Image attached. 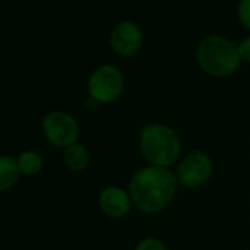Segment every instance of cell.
<instances>
[{"label": "cell", "instance_id": "6da1fadb", "mask_svg": "<svg viewBox=\"0 0 250 250\" xmlns=\"http://www.w3.org/2000/svg\"><path fill=\"white\" fill-rule=\"evenodd\" d=\"M178 180L171 168L146 165L137 169L130 183L128 191L133 206L145 215H156L165 210L178 193Z\"/></svg>", "mask_w": 250, "mask_h": 250}, {"label": "cell", "instance_id": "7a4b0ae2", "mask_svg": "<svg viewBox=\"0 0 250 250\" xmlns=\"http://www.w3.org/2000/svg\"><path fill=\"white\" fill-rule=\"evenodd\" d=\"M139 152L147 165L171 168L181 159V137L164 122L146 124L139 134Z\"/></svg>", "mask_w": 250, "mask_h": 250}, {"label": "cell", "instance_id": "3957f363", "mask_svg": "<svg viewBox=\"0 0 250 250\" xmlns=\"http://www.w3.org/2000/svg\"><path fill=\"white\" fill-rule=\"evenodd\" d=\"M196 62L212 78H227L240 68L237 43L221 34H209L196 46Z\"/></svg>", "mask_w": 250, "mask_h": 250}, {"label": "cell", "instance_id": "277c9868", "mask_svg": "<svg viewBox=\"0 0 250 250\" xmlns=\"http://www.w3.org/2000/svg\"><path fill=\"white\" fill-rule=\"evenodd\" d=\"M125 77L124 72L112 63L97 66L87 80L88 97L97 104L115 103L124 93Z\"/></svg>", "mask_w": 250, "mask_h": 250}, {"label": "cell", "instance_id": "5b68a950", "mask_svg": "<svg viewBox=\"0 0 250 250\" xmlns=\"http://www.w3.org/2000/svg\"><path fill=\"white\" fill-rule=\"evenodd\" d=\"M174 172L181 187L196 190L212 180L215 164L209 153L203 150H191L181 156Z\"/></svg>", "mask_w": 250, "mask_h": 250}, {"label": "cell", "instance_id": "8992f818", "mask_svg": "<svg viewBox=\"0 0 250 250\" xmlns=\"http://www.w3.org/2000/svg\"><path fill=\"white\" fill-rule=\"evenodd\" d=\"M44 139L58 149H66L78 143L81 136L80 124L71 113L65 110L49 112L42 122Z\"/></svg>", "mask_w": 250, "mask_h": 250}, {"label": "cell", "instance_id": "52a82bcc", "mask_svg": "<svg viewBox=\"0 0 250 250\" xmlns=\"http://www.w3.org/2000/svg\"><path fill=\"white\" fill-rule=\"evenodd\" d=\"M109 46L119 58H133L145 46V33L137 22L124 20L112 28L109 34Z\"/></svg>", "mask_w": 250, "mask_h": 250}, {"label": "cell", "instance_id": "ba28073f", "mask_svg": "<svg viewBox=\"0 0 250 250\" xmlns=\"http://www.w3.org/2000/svg\"><path fill=\"white\" fill-rule=\"evenodd\" d=\"M97 203L102 213L110 219H124L134 208L128 188L119 186L103 187L99 193Z\"/></svg>", "mask_w": 250, "mask_h": 250}, {"label": "cell", "instance_id": "9c48e42d", "mask_svg": "<svg viewBox=\"0 0 250 250\" xmlns=\"http://www.w3.org/2000/svg\"><path fill=\"white\" fill-rule=\"evenodd\" d=\"M63 164L72 172H83L90 165V152L81 143H75L63 150Z\"/></svg>", "mask_w": 250, "mask_h": 250}, {"label": "cell", "instance_id": "30bf717a", "mask_svg": "<svg viewBox=\"0 0 250 250\" xmlns=\"http://www.w3.org/2000/svg\"><path fill=\"white\" fill-rule=\"evenodd\" d=\"M21 178L18 161L11 155H0V193L11 190Z\"/></svg>", "mask_w": 250, "mask_h": 250}, {"label": "cell", "instance_id": "8fae6325", "mask_svg": "<svg viewBox=\"0 0 250 250\" xmlns=\"http://www.w3.org/2000/svg\"><path fill=\"white\" fill-rule=\"evenodd\" d=\"M18 167L21 174L24 175H37L43 171L44 167V158L37 150H24L18 158Z\"/></svg>", "mask_w": 250, "mask_h": 250}, {"label": "cell", "instance_id": "7c38bea8", "mask_svg": "<svg viewBox=\"0 0 250 250\" xmlns=\"http://www.w3.org/2000/svg\"><path fill=\"white\" fill-rule=\"evenodd\" d=\"M134 250H169L167 243L155 235L143 237L134 247Z\"/></svg>", "mask_w": 250, "mask_h": 250}, {"label": "cell", "instance_id": "4fadbf2b", "mask_svg": "<svg viewBox=\"0 0 250 250\" xmlns=\"http://www.w3.org/2000/svg\"><path fill=\"white\" fill-rule=\"evenodd\" d=\"M237 18L246 30H250V0H240L238 2Z\"/></svg>", "mask_w": 250, "mask_h": 250}, {"label": "cell", "instance_id": "5bb4252c", "mask_svg": "<svg viewBox=\"0 0 250 250\" xmlns=\"http://www.w3.org/2000/svg\"><path fill=\"white\" fill-rule=\"evenodd\" d=\"M237 49H238L240 61L244 62V63H250V36L241 39L237 43Z\"/></svg>", "mask_w": 250, "mask_h": 250}]
</instances>
